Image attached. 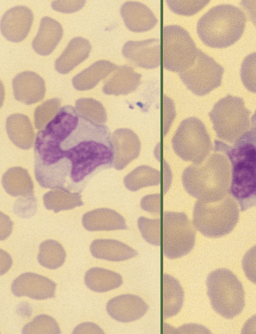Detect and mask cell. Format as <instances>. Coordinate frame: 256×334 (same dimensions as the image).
<instances>
[{
  "instance_id": "cell-1",
  "label": "cell",
  "mask_w": 256,
  "mask_h": 334,
  "mask_svg": "<svg viewBox=\"0 0 256 334\" xmlns=\"http://www.w3.org/2000/svg\"><path fill=\"white\" fill-rule=\"evenodd\" d=\"M34 156L42 187L80 194L94 176L113 166L114 150L108 126L68 105L37 132Z\"/></svg>"
},
{
  "instance_id": "cell-2",
  "label": "cell",
  "mask_w": 256,
  "mask_h": 334,
  "mask_svg": "<svg viewBox=\"0 0 256 334\" xmlns=\"http://www.w3.org/2000/svg\"><path fill=\"white\" fill-rule=\"evenodd\" d=\"M214 144V151L226 154L231 165L228 194L241 212L256 206V110L248 130L232 145L218 139Z\"/></svg>"
},
{
  "instance_id": "cell-3",
  "label": "cell",
  "mask_w": 256,
  "mask_h": 334,
  "mask_svg": "<svg viewBox=\"0 0 256 334\" xmlns=\"http://www.w3.org/2000/svg\"><path fill=\"white\" fill-rule=\"evenodd\" d=\"M231 178V165L228 157L214 151L202 163L186 168L182 181L190 196L205 202H215L228 194Z\"/></svg>"
},
{
  "instance_id": "cell-4",
  "label": "cell",
  "mask_w": 256,
  "mask_h": 334,
  "mask_svg": "<svg viewBox=\"0 0 256 334\" xmlns=\"http://www.w3.org/2000/svg\"><path fill=\"white\" fill-rule=\"evenodd\" d=\"M246 22L244 13L230 4L212 8L198 20L196 31L202 41L214 48L228 47L244 33Z\"/></svg>"
},
{
  "instance_id": "cell-5",
  "label": "cell",
  "mask_w": 256,
  "mask_h": 334,
  "mask_svg": "<svg viewBox=\"0 0 256 334\" xmlns=\"http://www.w3.org/2000/svg\"><path fill=\"white\" fill-rule=\"evenodd\" d=\"M239 208L229 194L215 202L198 200L194 208V225L205 236L218 238L224 236L236 225Z\"/></svg>"
},
{
  "instance_id": "cell-6",
  "label": "cell",
  "mask_w": 256,
  "mask_h": 334,
  "mask_svg": "<svg viewBox=\"0 0 256 334\" xmlns=\"http://www.w3.org/2000/svg\"><path fill=\"white\" fill-rule=\"evenodd\" d=\"M207 293L212 306L227 319L238 315L244 306L243 286L236 275L226 268L210 272L206 279Z\"/></svg>"
},
{
  "instance_id": "cell-7",
  "label": "cell",
  "mask_w": 256,
  "mask_h": 334,
  "mask_svg": "<svg viewBox=\"0 0 256 334\" xmlns=\"http://www.w3.org/2000/svg\"><path fill=\"white\" fill-rule=\"evenodd\" d=\"M250 114L243 99L230 94L216 102L208 113L217 137L230 144L249 129Z\"/></svg>"
},
{
  "instance_id": "cell-8",
  "label": "cell",
  "mask_w": 256,
  "mask_h": 334,
  "mask_svg": "<svg viewBox=\"0 0 256 334\" xmlns=\"http://www.w3.org/2000/svg\"><path fill=\"white\" fill-rule=\"evenodd\" d=\"M172 142L175 153L183 160L192 161L193 164L203 162L212 148L204 125L194 117L181 122Z\"/></svg>"
},
{
  "instance_id": "cell-9",
  "label": "cell",
  "mask_w": 256,
  "mask_h": 334,
  "mask_svg": "<svg viewBox=\"0 0 256 334\" xmlns=\"http://www.w3.org/2000/svg\"><path fill=\"white\" fill-rule=\"evenodd\" d=\"M164 254L170 259L189 253L195 243L196 232L184 213L165 212L163 216Z\"/></svg>"
},
{
  "instance_id": "cell-10",
  "label": "cell",
  "mask_w": 256,
  "mask_h": 334,
  "mask_svg": "<svg viewBox=\"0 0 256 334\" xmlns=\"http://www.w3.org/2000/svg\"><path fill=\"white\" fill-rule=\"evenodd\" d=\"M163 66L178 73L194 61L198 49L188 32L177 25L163 28Z\"/></svg>"
},
{
  "instance_id": "cell-11",
  "label": "cell",
  "mask_w": 256,
  "mask_h": 334,
  "mask_svg": "<svg viewBox=\"0 0 256 334\" xmlns=\"http://www.w3.org/2000/svg\"><path fill=\"white\" fill-rule=\"evenodd\" d=\"M224 68L212 57L198 50L192 63L179 73L187 88L194 94L204 96L222 84Z\"/></svg>"
},
{
  "instance_id": "cell-12",
  "label": "cell",
  "mask_w": 256,
  "mask_h": 334,
  "mask_svg": "<svg viewBox=\"0 0 256 334\" xmlns=\"http://www.w3.org/2000/svg\"><path fill=\"white\" fill-rule=\"evenodd\" d=\"M56 284L45 276L32 272H26L12 282L11 290L17 297L27 296L43 300L55 297Z\"/></svg>"
},
{
  "instance_id": "cell-13",
  "label": "cell",
  "mask_w": 256,
  "mask_h": 334,
  "mask_svg": "<svg viewBox=\"0 0 256 334\" xmlns=\"http://www.w3.org/2000/svg\"><path fill=\"white\" fill-rule=\"evenodd\" d=\"M33 20V13L28 8L24 6L12 7L6 11L2 17V34L10 41L21 42L28 36Z\"/></svg>"
},
{
  "instance_id": "cell-14",
  "label": "cell",
  "mask_w": 256,
  "mask_h": 334,
  "mask_svg": "<svg viewBox=\"0 0 256 334\" xmlns=\"http://www.w3.org/2000/svg\"><path fill=\"white\" fill-rule=\"evenodd\" d=\"M123 56L134 65L153 69L160 65V43L158 39L129 41L124 45Z\"/></svg>"
},
{
  "instance_id": "cell-15",
  "label": "cell",
  "mask_w": 256,
  "mask_h": 334,
  "mask_svg": "<svg viewBox=\"0 0 256 334\" xmlns=\"http://www.w3.org/2000/svg\"><path fill=\"white\" fill-rule=\"evenodd\" d=\"M148 306L140 297L130 294L120 295L110 299L106 309L114 319L129 322L141 318L146 312Z\"/></svg>"
},
{
  "instance_id": "cell-16",
  "label": "cell",
  "mask_w": 256,
  "mask_h": 334,
  "mask_svg": "<svg viewBox=\"0 0 256 334\" xmlns=\"http://www.w3.org/2000/svg\"><path fill=\"white\" fill-rule=\"evenodd\" d=\"M14 98L26 105L42 100L46 91L42 77L32 71H24L16 75L12 81Z\"/></svg>"
},
{
  "instance_id": "cell-17",
  "label": "cell",
  "mask_w": 256,
  "mask_h": 334,
  "mask_svg": "<svg viewBox=\"0 0 256 334\" xmlns=\"http://www.w3.org/2000/svg\"><path fill=\"white\" fill-rule=\"evenodd\" d=\"M112 138L114 150L113 167L121 170L138 156L140 141L137 135L129 129H116Z\"/></svg>"
},
{
  "instance_id": "cell-18",
  "label": "cell",
  "mask_w": 256,
  "mask_h": 334,
  "mask_svg": "<svg viewBox=\"0 0 256 334\" xmlns=\"http://www.w3.org/2000/svg\"><path fill=\"white\" fill-rule=\"evenodd\" d=\"M120 15L126 28L134 32H143L153 28L158 20L151 10L144 4L127 2L120 8Z\"/></svg>"
},
{
  "instance_id": "cell-19",
  "label": "cell",
  "mask_w": 256,
  "mask_h": 334,
  "mask_svg": "<svg viewBox=\"0 0 256 334\" xmlns=\"http://www.w3.org/2000/svg\"><path fill=\"white\" fill-rule=\"evenodd\" d=\"M62 35L63 29L60 24L49 17H44L32 42V47L38 54L48 55L54 50Z\"/></svg>"
},
{
  "instance_id": "cell-20",
  "label": "cell",
  "mask_w": 256,
  "mask_h": 334,
  "mask_svg": "<svg viewBox=\"0 0 256 334\" xmlns=\"http://www.w3.org/2000/svg\"><path fill=\"white\" fill-rule=\"evenodd\" d=\"M82 223L89 231L127 229L124 219L116 211L108 208H98L85 213Z\"/></svg>"
},
{
  "instance_id": "cell-21",
  "label": "cell",
  "mask_w": 256,
  "mask_h": 334,
  "mask_svg": "<svg viewBox=\"0 0 256 334\" xmlns=\"http://www.w3.org/2000/svg\"><path fill=\"white\" fill-rule=\"evenodd\" d=\"M92 49L90 42L80 37L72 38L54 62L56 71L67 74L88 56Z\"/></svg>"
},
{
  "instance_id": "cell-22",
  "label": "cell",
  "mask_w": 256,
  "mask_h": 334,
  "mask_svg": "<svg viewBox=\"0 0 256 334\" xmlns=\"http://www.w3.org/2000/svg\"><path fill=\"white\" fill-rule=\"evenodd\" d=\"M6 131L9 139L22 149H30L34 140V132L28 116L23 114L14 113L8 116Z\"/></svg>"
},
{
  "instance_id": "cell-23",
  "label": "cell",
  "mask_w": 256,
  "mask_h": 334,
  "mask_svg": "<svg viewBox=\"0 0 256 334\" xmlns=\"http://www.w3.org/2000/svg\"><path fill=\"white\" fill-rule=\"evenodd\" d=\"M142 75L128 65L118 67L112 76L107 79L102 87L107 95L128 94L136 90L140 82Z\"/></svg>"
},
{
  "instance_id": "cell-24",
  "label": "cell",
  "mask_w": 256,
  "mask_h": 334,
  "mask_svg": "<svg viewBox=\"0 0 256 334\" xmlns=\"http://www.w3.org/2000/svg\"><path fill=\"white\" fill-rule=\"evenodd\" d=\"M90 250L94 258L110 261H124L138 254V252L129 246L113 239H96L92 241Z\"/></svg>"
},
{
  "instance_id": "cell-25",
  "label": "cell",
  "mask_w": 256,
  "mask_h": 334,
  "mask_svg": "<svg viewBox=\"0 0 256 334\" xmlns=\"http://www.w3.org/2000/svg\"><path fill=\"white\" fill-rule=\"evenodd\" d=\"M118 67L111 62L100 60L82 70L72 79L74 88L79 91L90 90Z\"/></svg>"
},
{
  "instance_id": "cell-26",
  "label": "cell",
  "mask_w": 256,
  "mask_h": 334,
  "mask_svg": "<svg viewBox=\"0 0 256 334\" xmlns=\"http://www.w3.org/2000/svg\"><path fill=\"white\" fill-rule=\"evenodd\" d=\"M2 186L10 195L26 197L34 195V184L28 171L22 167L8 169L2 178Z\"/></svg>"
},
{
  "instance_id": "cell-27",
  "label": "cell",
  "mask_w": 256,
  "mask_h": 334,
  "mask_svg": "<svg viewBox=\"0 0 256 334\" xmlns=\"http://www.w3.org/2000/svg\"><path fill=\"white\" fill-rule=\"evenodd\" d=\"M162 314L164 318L176 315L180 310L184 292L178 281L164 274L162 280Z\"/></svg>"
},
{
  "instance_id": "cell-28",
  "label": "cell",
  "mask_w": 256,
  "mask_h": 334,
  "mask_svg": "<svg viewBox=\"0 0 256 334\" xmlns=\"http://www.w3.org/2000/svg\"><path fill=\"white\" fill-rule=\"evenodd\" d=\"M84 281L90 289L96 292H104L116 289L122 283L120 274L100 267L88 269L85 274Z\"/></svg>"
},
{
  "instance_id": "cell-29",
  "label": "cell",
  "mask_w": 256,
  "mask_h": 334,
  "mask_svg": "<svg viewBox=\"0 0 256 334\" xmlns=\"http://www.w3.org/2000/svg\"><path fill=\"white\" fill-rule=\"evenodd\" d=\"M46 208L54 213L71 210L84 205L80 194L54 189L46 193L43 196Z\"/></svg>"
},
{
  "instance_id": "cell-30",
  "label": "cell",
  "mask_w": 256,
  "mask_h": 334,
  "mask_svg": "<svg viewBox=\"0 0 256 334\" xmlns=\"http://www.w3.org/2000/svg\"><path fill=\"white\" fill-rule=\"evenodd\" d=\"M66 253L58 241L48 239L40 245L38 260L44 267L56 269L62 266L65 261Z\"/></svg>"
},
{
  "instance_id": "cell-31",
  "label": "cell",
  "mask_w": 256,
  "mask_h": 334,
  "mask_svg": "<svg viewBox=\"0 0 256 334\" xmlns=\"http://www.w3.org/2000/svg\"><path fill=\"white\" fill-rule=\"evenodd\" d=\"M76 109L83 117L99 124L107 120V114L102 104L91 98H81L76 101Z\"/></svg>"
},
{
  "instance_id": "cell-32",
  "label": "cell",
  "mask_w": 256,
  "mask_h": 334,
  "mask_svg": "<svg viewBox=\"0 0 256 334\" xmlns=\"http://www.w3.org/2000/svg\"><path fill=\"white\" fill-rule=\"evenodd\" d=\"M61 101L58 98L46 100L38 105L34 112V123L37 129L44 128L60 110Z\"/></svg>"
},
{
  "instance_id": "cell-33",
  "label": "cell",
  "mask_w": 256,
  "mask_h": 334,
  "mask_svg": "<svg viewBox=\"0 0 256 334\" xmlns=\"http://www.w3.org/2000/svg\"><path fill=\"white\" fill-rule=\"evenodd\" d=\"M22 333H54L61 332L58 324L52 317L46 314L36 316L26 323L22 330Z\"/></svg>"
},
{
  "instance_id": "cell-34",
  "label": "cell",
  "mask_w": 256,
  "mask_h": 334,
  "mask_svg": "<svg viewBox=\"0 0 256 334\" xmlns=\"http://www.w3.org/2000/svg\"><path fill=\"white\" fill-rule=\"evenodd\" d=\"M240 75L244 86L256 93V52L247 55L243 60Z\"/></svg>"
},
{
  "instance_id": "cell-35",
  "label": "cell",
  "mask_w": 256,
  "mask_h": 334,
  "mask_svg": "<svg viewBox=\"0 0 256 334\" xmlns=\"http://www.w3.org/2000/svg\"><path fill=\"white\" fill-rule=\"evenodd\" d=\"M138 225L141 233L146 240L155 245H160V220H149L140 217Z\"/></svg>"
},
{
  "instance_id": "cell-36",
  "label": "cell",
  "mask_w": 256,
  "mask_h": 334,
  "mask_svg": "<svg viewBox=\"0 0 256 334\" xmlns=\"http://www.w3.org/2000/svg\"><path fill=\"white\" fill-rule=\"evenodd\" d=\"M174 13L185 16L193 15L203 8L209 1H166Z\"/></svg>"
},
{
  "instance_id": "cell-37",
  "label": "cell",
  "mask_w": 256,
  "mask_h": 334,
  "mask_svg": "<svg viewBox=\"0 0 256 334\" xmlns=\"http://www.w3.org/2000/svg\"><path fill=\"white\" fill-rule=\"evenodd\" d=\"M37 201L34 195L21 197L18 199L14 205V213L23 218L32 216L36 211Z\"/></svg>"
},
{
  "instance_id": "cell-38",
  "label": "cell",
  "mask_w": 256,
  "mask_h": 334,
  "mask_svg": "<svg viewBox=\"0 0 256 334\" xmlns=\"http://www.w3.org/2000/svg\"><path fill=\"white\" fill-rule=\"evenodd\" d=\"M242 267L247 278L256 284V245L250 249L244 255Z\"/></svg>"
},
{
  "instance_id": "cell-39",
  "label": "cell",
  "mask_w": 256,
  "mask_h": 334,
  "mask_svg": "<svg viewBox=\"0 0 256 334\" xmlns=\"http://www.w3.org/2000/svg\"><path fill=\"white\" fill-rule=\"evenodd\" d=\"M86 1H54L51 4L52 8L58 12L71 13L80 10Z\"/></svg>"
},
{
  "instance_id": "cell-40",
  "label": "cell",
  "mask_w": 256,
  "mask_h": 334,
  "mask_svg": "<svg viewBox=\"0 0 256 334\" xmlns=\"http://www.w3.org/2000/svg\"><path fill=\"white\" fill-rule=\"evenodd\" d=\"M74 333H98L104 332L97 325L91 322H84L78 325L74 330Z\"/></svg>"
},
{
  "instance_id": "cell-41",
  "label": "cell",
  "mask_w": 256,
  "mask_h": 334,
  "mask_svg": "<svg viewBox=\"0 0 256 334\" xmlns=\"http://www.w3.org/2000/svg\"><path fill=\"white\" fill-rule=\"evenodd\" d=\"M240 4L247 12L250 20L256 27V0L241 1Z\"/></svg>"
},
{
  "instance_id": "cell-42",
  "label": "cell",
  "mask_w": 256,
  "mask_h": 334,
  "mask_svg": "<svg viewBox=\"0 0 256 334\" xmlns=\"http://www.w3.org/2000/svg\"><path fill=\"white\" fill-rule=\"evenodd\" d=\"M242 333H256V315L250 318L245 323L242 329Z\"/></svg>"
}]
</instances>
